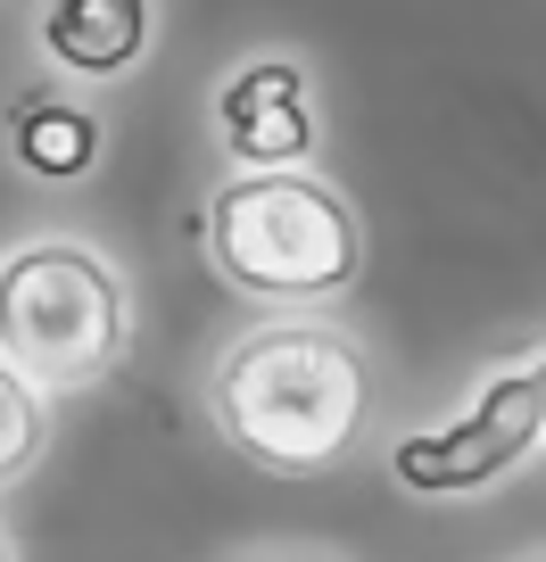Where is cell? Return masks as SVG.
Instances as JSON below:
<instances>
[{"label": "cell", "instance_id": "cell-8", "mask_svg": "<svg viewBox=\"0 0 546 562\" xmlns=\"http://www.w3.org/2000/svg\"><path fill=\"white\" fill-rule=\"evenodd\" d=\"M42 456H51V397L0 356V488H18Z\"/></svg>", "mask_w": 546, "mask_h": 562}, {"label": "cell", "instance_id": "cell-6", "mask_svg": "<svg viewBox=\"0 0 546 562\" xmlns=\"http://www.w3.org/2000/svg\"><path fill=\"white\" fill-rule=\"evenodd\" d=\"M158 0H42V58L75 83H116L149 58Z\"/></svg>", "mask_w": 546, "mask_h": 562}, {"label": "cell", "instance_id": "cell-2", "mask_svg": "<svg viewBox=\"0 0 546 562\" xmlns=\"http://www.w3.org/2000/svg\"><path fill=\"white\" fill-rule=\"evenodd\" d=\"M208 265L241 299L307 315V306H332L356 290V273H365V215L315 166L232 175L208 199Z\"/></svg>", "mask_w": 546, "mask_h": 562}, {"label": "cell", "instance_id": "cell-9", "mask_svg": "<svg viewBox=\"0 0 546 562\" xmlns=\"http://www.w3.org/2000/svg\"><path fill=\"white\" fill-rule=\"evenodd\" d=\"M0 562H18V538H9V529H0Z\"/></svg>", "mask_w": 546, "mask_h": 562}, {"label": "cell", "instance_id": "cell-7", "mask_svg": "<svg viewBox=\"0 0 546 562\" xmlns=\"http://www.w3.org/2000/svg\"><path fill=\"white\" fill-rule=\"evenodd\" d=\"M100 149H108V133L91 108L58 100V91H18V108H9V158L34 182H83L100 166Z\"/></svg>", "mask_w": 546, "mask_h": 562}, {"label": "cell", "instance_id": "cell-3", "mask_svg": "<svg viewBox=\"0 0 546 562\" xmlns=\"http://www.w3.org/2000/svg\"><path fill=\"white\" fill-rule=\"evenodd\" d=\"M0 356L42 397H83L133 356V290L116 257L75 232H34L0 248Z\"/></svg>", "mask_w": 546, "mask_h": 562}, {"label": "cell", "instance_id": "cell-5", "mask_svg": "<svg viewBox=\"0 0 546 562\" xmlns=\"http://www.w3.org/2000/svg\"><path fill=\"white\" fill-rule=\"evenodd\" d=\"M215 149L232 175H290L315 166L323 149V108H315V75L290 50H257L215 83Z\"/></svg>", "mask_w": 546, "mask_h": 562}, {"label": "cell", "instance_id": "cell-10", "mask_svg": "<svg viewBox=\"0 0 546 562\" xmlns=\"http://www.w3.org/2000/svg\"><path fill=\"white\" fill-rule=\"evenodd\" d=\"M530 364H538V397H546V356H530Z\"/></svg>", "mask_w": 546, "mask_h": 562}, {"label": "cell", "instance_id": "cell-1", "mask_svg": "<svg viewBox=\"0 0 546 562\" xmlns=\"http://www.w3.org/2000/svg\"><path fill=\"white\" fill-rule=\"evenodd\" d=\"M208 414L232 456L274 480L339 472L372 422V356L323 315L248 323L208 372Z\"/></svg>", "mask_w": 546, "mask_h": 562}, {"label": "cell", "instance_id": "cell-4", "mask_svg": "<svg viewBox=\"0 0 546 562\" xmlns=\"http://www.w3.org/2000/svg\"><path fill=\"white\" fill-rule=\"evenodd\" d=\"M530 456H546L538 364H505L431 430H398L389 439V480L405 496H480L497 480H513Z\"/></svg>", "mask_w": 546, "mask_h": 562}]
</instances>
